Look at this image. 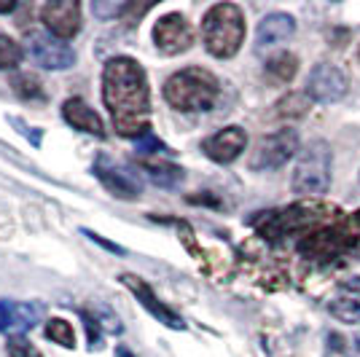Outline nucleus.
Listing matches in <instances>:
<instances>
[{"mask_svg":"<svg viewBox=\"0 0 360 357\" xmlns=\"http://www.w3.org/2000/svg\"><path fill=\"white\" fill-rule=\"evenodd\" d=\"M309 103H312V100H309L307 91H293V94H285L280 103L274 105V108H277L274 113H277L280 119H301V116L309 110Z\"/></svg>","mask_w":360,"mask_h":357,"instance_id":"nucleus-21","label":"nucleus"},{"mask_svg":"<svg viewBox=\"0 0 360 357\" xmlns=\"http://www.w3.org/2000/svg\"><path fill=\"white\" fill-rule=\"evenodd\" d=\"M81 231H84V234H86V237H89L91 242H97L100 247H105V250H110V253H113V255H124V253H127V250H124L121 245H116V242H108L105 237H100V234H94V231H89V228H81Z\"/></svg>","mask_w":360,"mask_h":357,"instance_id":"nucleus-29","label":"nucleus"},{"mask_svg":"<svg viewBox=\"0 0 360 357\" xmlns=\"http://www.w3.org/2000/svg\"><path fill=\"white\" fill-rule=\"evenodd\" d=\"M62 119L68 121L73 129H81L86 134H94V137H105V126H103V119L94 113V108L84 103L81 97H70L62 103Z\"/></svg>","mask_w":360,"mask_h":357,"instance_id":"nucleus-18","label":"nucleus"},{"mask_svg":"<svg viewBox=\"0 0 360 357\" xmlns=\"http://www.w3.org/2000/svg\"><path fill=\"white\" fill-rule=\"evenodd\" d=\"M293 32H296V19L290 14L277 11V14L264 16L258 30H255V51L264 54V51H269L274 46L285 44Z\"/></svg>","mask_w":360,"mask_h":357,"instance_id":"nucleus-16","label":"nucleus"},{"mask_svg":"<svg viewBox=\"0 0 360 357\" xmlns=\"http://www.w3.org/2000/svg\"><path fill=\"white\" fill-rule=\"evenodd\" d=\"M296 73H299V60L293 54H288V51L274 54L266 62V67H264V75H266L269 84H290Z\"/></svg>","mask_w":360,"mask_h":357,"instance_id":"nucleus-19","label":"nucleus"},{"mask_svg":"<svg viewBox=\"0 0 360 357\" xmlns=\"http://www.w3.org/2000/svg\"><path fill=\"white\" fill-rule=\"evenodd\" d=\"M94 175L100 178V183L105 186L110 194L119 196V199H137L140 191H143L140 178H137L132 169L119 167V164H113L110 159H105V156H100V159L94 162Z\"/></svg>","mask_w":360,"mask_h":357,"instance_id":"nucleus-13","label":"nucleus"},{"mask_svg":"<svg viewBox=\"0 0 360 357\" xmlns=\"http://www.w3.org/2000/svg\"><path fill=\"white\" fill-rule=\"evenodd\" d=\"M25 57V48L16 44L14 38L0 35V70H14Z\"/></svg>","mask_w":360,"mask_h":357,"instance_id":"nucleus-23","label":"nucleus"},{"mask_svg":"<svg viewBox=\"0 0 360 357\" xmlns=\"http://www.w3.org/2000/svg\"><path fill=\"white\" fill-rule=\"evenodd\" d=\"M16 8V3H0V14H11Z\"/></svg>","mask_w":360,"mask_h":357,"instance_id":"nucleus-32","label":"nucleus"},{"mask_svg":"<svg viewBox=\"0 0 360 357\" xmlns=\"http://www.w3.org/2000/svg\"><path fill=\"white\" fill-rule=\"evenodd\" d=\"M44 306L32 301H0V333H25L41 323Z\"/></svg>","mask_w":360,"mask_h":357,"instance_id":"nucleus-14","label":"nucleus"},{"mask_svg":"<svg viewBox=\"0 0 360 357\" xmlns=\"http://www.w3.org/2000/svg\"><path fill=\"white\" fill-rule=\"evenodd\" d=\"M296 250H299L307 261H315V264H330L336 258H345L349 255V234H347V218H339L333 223H326L309 231L307 237H301L296 242Z\"/></svg>","mask_w":360,"mask_h":357,"instance_id":"nucleus-6","label":"nucleus"},{"mask_svg":"<svg viewBox=\"0 0 360 357\" xmlns=\"http://www.w3.org/2000/svg\"><path fill=\"white\" fill-rule=\"evenodd\" d=\"M347 234H349V258L360 261V209L347 218Z\"/></svg>","mask_w":360,"mask_h":357,"instance_id":"nucleus-28","label":"nucleus"},{"mask_svg":"<svg viewBox=\"0 0 360 357\" xmlns=\"http://www.w3.org/2000/svg\"><path fill=\"white\" fill-rule=\"evenodd\" d=\"M205 48L218 60H229L240 51L245 41V14L234 3H215L202 19Z\"/></svg>","mask_w":360,"mask_h":357,"instance_id":"nucleus-4","label":"nucleus"},{"mask_svg":"<svg viewBox=\"0 0 360 357\" xmlns=\"http://www.w3.org/2000/svg\"><path fill=\"white\" fill-rule=\"evenodd\" d=\"M91 11L97 19H103V22H110V19H116V16H124L129 11V3H103V0H94L91 3Z\"/></svg>","mask_w":360,"mask_h":357,"instance_id":"nucleus-26","label":"nucleus"},{"mask_svg":"<svg viewBox=\"0 0 360 357\" xmlns=\"http://www.w3.org/2000/svg\"><path fill=\"white\" fill-rule=\"evenodd\" d=\"M6 352H8V357H44L38 352V346L27 342L25 336H8Z\"/></svg>","mask_w":360,"mask_h":357,"instance_id":"nucleus-25","label":"nucleus"},{"mask_svg":"<svg viewBox=\"0 0 360 357\" xmlns=\"http://www.w3.org/2000/svg\"><path fill=\"white\" fill-rule=\"evenodd\" d=\"M248 145V134L242 126H226L221 132H215L212 137H207L202 143V150L205 156H210L212 162L218 164H229L234 159H240V153Z\"/></svg>","mask_w":360,"mask_h":357,"instance_id":"nucleus-15","label":"nucleus"},{"mask_svg":"<svg viewBox=\"0 0 360 357\" xmlns=\"http://www.w3.org/2000/svg\"><path fill=\"white\" fill-rule=\"evenodd\" d=\"M140 169H143L156 186H162V188H175V186L183 183V178H186V172L180 169L178 164H167V162H143Z\"/></svg>","mask_w":360,"mask_h":357,"instance_id":"nucleus-20","label":"nucleus"},{"mask_svg":"<svg viewBox=\"0 0 360 357\" xmlns=\"http://www.w3.org/2000/svg\"><path fill=\"white\" fill-rule=\"evenodd\" d=\"M347 355H349V357H360V336L349 339V344H347Z\"/></svg>","mask_w":360,"mask_h":357,"instance_id":"nucleus-31","label":"nucleus"},{"mask_svg":"<svg viewBox=\"0 0 360 357\" xmlns=\"http://www.w3.org/2000/svg\"><path fill=\"white\" fill-rule=\"evenodd\" d=\"M221 97V81L205 67H186L165 81V100L175 110L199 113L210 110Z\"/></svg>","mask_w":360,"mask_h":357,"instance_id":"nucleus-3","label":"nucleus"},{"mask_svg":"<svg viewBox=\"0 0 360 357\" xmlns=\"http://www.w3.org/2000/svg\"><path fill=\"white\" fill-rule=\"evenodd\" d=\"M330 186V145L326 140H315L307 148L301 150L293 178H290V188L293 194L307 196V199H317L328 191Z\"/></svg>","mask_w":360,"mask_h":357,"instance_id":"nucleus-5","label":"nucleus"},{"mask_svg":"<svg viewBox=\"0 0 360 357\" xmlns=\"http://www.w3.org/2000/svg\"><path fill=\"white\" fill-rule=\"evenodd\" d=\"M328 312L347 325L360 323V277H349L336 287L328 301Z\"/></svg>","mask_w":360,"mask_h":357,"instance_id":"nucleus-17","label":"nucleus"},{"mask_svg":"<svg viewBox=\"0 0 360 357\" xmlns=\"http://www.w3.org/2000/svg\"><path fill=\"white\" fill-rule=\"evenodd\" d=\"M103 103L110 110L121 137H143L150 132L148 75L132 57H113L103 70Z\"/></svg>","mask_w":360,"mask_h":357,"instance_id":"nucleus-1","label":"nucleus"},{"mask_svg":"<svg viewBox=\"0 0 360 357\" xmlns=\"http://www.w3.org/2000/svg\"><path fill=\"white\" fill-rule=\"evenodd\" d=\"M119 283L124 285V287H127V290H129L137 301H140V306H143L150 317H156L159 323H165V325L172 327V330H183V327H186L183 317L172 312L165 301H159V298H156V293L150 290V285L146 283V280H140V277H135V274H121Z\"/></svg>","mask_w":360,"mask_h":357,"instance_id":"nucleus-11","label":"nucleus"},{"mask_svg":"<svg viewBox=\"0 0 360 357\" xmlns=\"http://www.w3.org/2000/svg\"><path fill=\"white\" fill-rule=\"evenodd\" d=\"M81 317H84V323H86V330H89L91 349H94V346H100V325H97V317H91L89 312H81Z\"/></svg>","mask_w":360,"mask_h":357,"instance_id":"nucleus-30","label":"nucleus"},{"mask_svg":"<svg viewBox=\"0 0 360 357\" xmlns=\"http://www.w3.org/2000/svg\"><path fill=\"white\" fill-rule=\"evenodd\" d=\"M11 86L14 91L22 97V100H44V89H41V81L35 78V75H14V81H11Z\"/></svg>","mask_w":360,"mask_h":357,"instance_id":"nucleus-24","label":"nucleus"},{"mask_svg":"<svg viewBox=\"0 0 360 357\" xmlns=\"http://www.w3.org/2000/svg\"><path fill=\"white\" fill-rule=\"evenodd\" d=\"M46 30L60 41H70L81 30V6L75 0H51L41 8Z\"/></svg>","mask_w":360,"mask_h":357,"instance_id":"nucleus-12","label":"nucleus"},{"mask_svg":"<svg viewBox=\"0 0 360 357\" xmlns=\"http://www.w3.org/2000/svg\"><path fill=\"white\" fill-rule=\"evenodd\" d=\"M153 44L165 57H178L194 44V30L183 14H165L153 25Z\"/></svg>","mask_w":360,"mask_h":357,"instance_id":"nucleus-9","label":"nucleus"},{"mask_svg":"<svg viewBox=\"0 0 360 357\" xmlns=\"http://www.w3.org/2000/svg\"><path fill=\"white\" fill-rule=\"evenodd\" d=\"M299 150V132L296 129H280L274 134H266L258 140L253 156H250V169L264 172V169H277L293 159Z\"/></svg>","mask_w":360,"mask_h":357,"instance_id":"nucleus-7","label":"nucleus"},{"mask_svg":"<svg viewBox=\"0 0 360 357\" xmlns=\"http://www.w3.org/2000/svg\"><path fill=\"white\" fill-rule=\"evenodd\" d=\"M358 62H360V48H358Z\"/></svg>","mask_w":360,"mask_h":357,"instance_id":"nucleus-33","label":"nucleus"},{"mask_svg":"<svg viewBox=\"0 0 360 357\" xmlns=\"http://www.w3.org/2000/svg\"><path fill=\"white\" fill-rule=\"evenodd\" d=\"M135 150L137 153H143V156H148V153H169V148H167L165 143H162L153 132H146L143 137H137Z\"/></svg>","mask_w":360,"mask_h":357,"instance_id":"nucleus-27","label":"nucleus"},{"mask_svg":"<svg viewBox=\"0 0 360 357\" xmlns=\"http://www.w3.org/2000/svg\"><path fill=\"white\" fill-rule=\"evenodd\" d=\"M46 336H49L54 344L65 346V349H73L75 346L73 325H70L68 320H62V317H51V320L46 323Z\"/></svg>","mask_w":360,"mask_h":357,"instance_id":"nucleus-22","label":"nucleus"},{"mask_svg":"<svg viewBox=\"0 0 360 357\" xmlns=\"http://www.w3.org/2000/svg\"><path fill=\"white\" fill-rule=\"evenodd\" d=\"M339 209L323 205V202H299L293 207L274 209V212H258L250 223L258 228V234L269 242L285 237H307L320 226L339 221Z\"/></svg>","mask_w":360,"mask_h":357,"instance_id":"nucleus-2","label":"nucleus"},{"mask_svg":"<svg viewBox=\"0 0 360 357\" xmlns=\"http://www.w3.org/2000/svg\"><path fill=\"white\" fill-rule=\"evenodd\" d=\"M347 73L339 65H330V62H320L312 67V73L307 78V94L309 100L315 103H336L347 94Z\"/></svg>","mask_w":360,"mask_h":357,"instance_id":"nucleus-10","label":"nucleus"},{"mask_svg":"<svg viewBox=\"0 0 360 357\" xmlns=\"http://www.w3.org/2000/svg\"><path fill=\"white\" fill-rule=\"evenodd\" d=\"M25 44H27L25 46L27 54L46 70H68L75 65V51L65 41L54 38L51 32L30 30Z\"/></svg>","mask_w":360,"mask_h":357,"instance_id":"nucleus-8","label":"nucleus"}]
</instances>
